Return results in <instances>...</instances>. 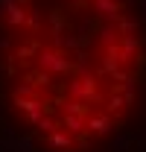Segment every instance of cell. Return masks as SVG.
Masks as SVG:
<instances>
[{"mask_svg":"<svg viewBox=\"0 0 146 152\" xmlns=\"http://www.w3.org/2000/svg\"><path fill=\"white\" fill-rule=\"evenodd\" d=\"M53 143L55 146H70V140H67L64 134H53Z\"/></svg>","mask_w":146,"mask_h":152,"instance_id":"6da1fadb","label":"cell"}]
</instances>
